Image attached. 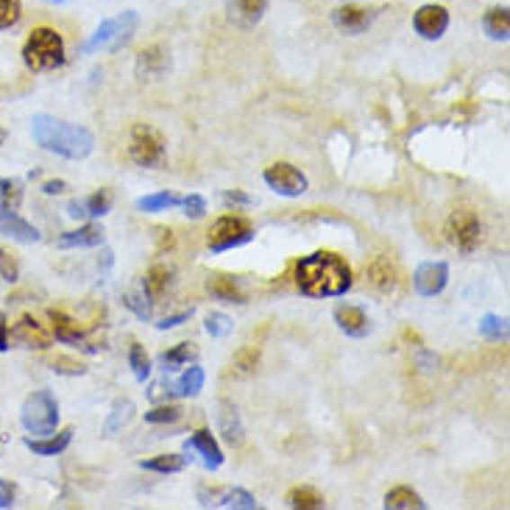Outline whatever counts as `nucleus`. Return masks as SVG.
<instances>
[{"label":"nucleus","mask_w":510,"mask_h":510,"mask_svg":"<svg viewBox=\"0 0 510 510\" xmlns=\"http://www.w3.org/2000/svg\"><path fill=\"white\" fill-rule=\"evenodd\" d=\"M296 282L304 296L313 299H335L352 288V271L346 260H340L332 251H316L304 257L296 268Z\"/></svg>","instance_id":"obj_1"},{"label":"nucleus","mask_w":510,"mask_h":510,"mask_svg":"<svg viewBox=\"0 0 510 510\" xmlns=\"http://www.w3.org/2000/svg\"><path fill=\"white\" fill-rule=\"evenodd\" d=\"M31 134L37 146L62 157V159H87L95 151V137L90 129L50 118V115H34L31 121Z\"/></svg>","instance_id":"obj_2"},{"label":"nucleus","mask_w":510,"mask_h":510,"mask_svg":"<svg viewBox=\"0 0 510 510\" xmlns=\"http://www.w3.org/2000/svg\"><path fill=\"white\" fill-rule=\"evenodd\" d=\"M65 40L56 28H34L22 45V62L31 73H45L65 65Z\"/></svg>","instance_id":"obj_3"},{"label":"nucleus","mask_w":510,"mask_h":510,"mask_svg":"<svg viewBox=\"0 0 510 510\" xmlns=\"http://www.w3.org/2000/svg\"><path fill=\"white\" fill-rule=\"evenodd\" d=\"M20 421H22V427L37 438L50 435V433H56V424H59V402L53 399L50 390H34L22 402Z\"/></svg>","instance_id":"obj_4"},{"label":"nucleus","mask_w":510,"mask_h":510,"mask_svg":"<svg viewBox=\"0 0 510 510\" xmlns=\"http://www.w3.org/2000/svg\"><path fill=\"white\" fill-rule=\"evenodd\" d=\"M137 12H123L118 17H109L106 22L98 25V31L90 37V42L84 45V53H98V50H106V53H118L123 45H129V40L134 37L137 31Z\"/></svg>","instance_id":"obj_5"},{"label":"nucleus","mask_w":510,"mask_h":510,"mask_svg":"<svg viewBox=\"0 0 510 510\" xmlns=\"http://www.w3.org/2000/svg\"><path fill=\"white\" fill-rule=\"evenodd\" d=\"M254 237V229L246 218H237V215H223L212 223L210 229V251L215 254H223V251H232V248H240L246 243H251Z\"/></svg>","instance_id":"obj_6"},{"label":"nucleus","mask_w":510,"mask_h":510,"mask_svg":"<svg viewBox=\"0 0 510 510\" xmlns=\"http://www.w3.org/2000/svg\"><path fill=\"white\" fill-rule=\"evenodd\" d=\"M129 157L139 165V167H157L165 162V139L157 129L137 123L131 129L129 137Z\"/></svg>","instance_id":"obj_7"},{"label":"nucleus","mask_w":510,"mask_h":510,"mask_svg":"<svg viewBox=\"0 0 510 510\" xmlns=\"http://www.w3.org/2000/svg\"><path fill=\"white\" fill-rule=\"evenodd\" d=\"M443 235H446L449 246H455L463 254H471L479 243V218L471 210L452 212L443 226Z\"/></svg>","instance_id":"obj_8"},{"label":"nucleus","mask_w":510,"mask_h":510,"mask_svg":"<svg viewBox=\"0 0 510 510\" xmlns=\"http://www.w3.org/2000/svg\"><path fill=\"white\" fill-rule=\"evenodd\" d=\"M265 184L276 192V195H285V198H299L307 192V176L301 174L299 167L288 165V162H276L271 167H265L263 174Z\"/></svg>","instance_id":"obj_9"},{"label":"nucleus","mask_w":510,"mask_h":510,"mask_svg":"<svg viewBox=\"0 0 510 510\" xmlns=\"http://www.w3.org/2000/svg\"><path fill=\"white\" fill-rule=\"evenodd\" d=\"M413 285H416V293L424 296V299L441 296L449 285V265L441 263V260L438 263H421L416 268Z\"/></svg>","instance_id":"obj_10"},{"label":"nucleus","mask_w":510,"mask_h":510,"mask_svg":"<svg viewBox=\"0 0 510 510\" xmlns=\"http://www.w3.org/2000/svg\"><path fill=\"white\" fill-rule=\"evenodd\" d=\"M413 28H416V34L424 37V40H441L449 28V12L438 4H424L413 14Z\"/></svg>","instance_id":"obj_11"},{"label":"nucleus","mask_w":510,"mask_h":510,"mask_svg":"<svg viewBox=\"0 0 510 510\" xmlns=\"http://www.w3.org/2000/svg\"><path fill=\"white\" fill-rule=\"evenodd\" d=\"M204 507H229V510H257L260 502L254 499L246 488H223V491H201L198 494Z\"/></svg>","instance_id":"obj_12"},{"label":"nucleus","mask_w":510,"mask_h":510,"mask_svg":"<svg viewBox=\"0 0 510 510\" xmlns=\"http://www.w3.org/2000/svg\"><path fill=\"white\" fill-rule=\"evenodd\" d=\"M184 449H187V452H195V455L201 458V463H204L210 471H215V469L223 466V452H220V446H218V441H215V435H212L210 430H198L195 435H190V438L184 441Z\"/></svg>","instance_id":"obj_13"},{"label":"nucleus","mask_w":510,"mask_h":510,"mask_svg":"<svg viewBox=\"0 0 510 510\" xmlns=\"http://www.w3.org/2000/svg\"><path fill=\"white\" fill-rule=\"evenodd\" d=\"M268 9V0H226V17L237 28H254Z\"/></svg>","instance_id":"obj_14"},{"label":"nucleus","mask_w":510,"mask_h":510,"mask_svg":"<svg viewBox=\"0 0 510 510\" xmlns=\"http://www.w3.org/2000/svg\"><path fill=\"white\" fill-rule=\"evenodd\" d=\"M215 424H218V433L229 441L232 446H237V443H243V435H246V430H243V421H240V413H237V407L232 405V402H226V399H220L218 405H215Z\"/></svg>","instance_id":"obj_15"},{"label":"nucleus","mask_w":510,"mask_h":510,"mask_svg":"<svg viewBox=\"0 0 510 510\" xmlns=\"http://www.w3.org/2000/svg\"><path fill=\"white\" fill-rule=\"evenodd\" d=\"M112 210V192L109 190H98L90 198H81V201H70L67 204V215L76 220H93V218H103Z\"/></svg>","instance_id":"obj_16"},{"label":"nucleus","mask_w":510,"mask_h":510,"mask_svg":"<svg viewBox=\"0 0 510 510\" xmlns=\"http://www.w3.org/2000/svg\"><path fill=\"white\" fill-rule=\"evenodd\" d=\"M335 324L349 337H365L368 332H371V321H368V316L360 307H352V304H340L335 309Z\"/></svg>","instance_id":"obj_17"},{"label":"nucleus","mask_w":510,"mask_h":510,"mask_svg":"<svg viewBox=\"0 0 510 510\" xmlns=\"http://www.w3.org/2000/svg\"><path fill=\"white\" fill-rule=\"evenodd\" d=\"M365 276L371 282V288L380 291V293H393L396 291V282H399V273H396V265L388 260V257H374L365 268Z\"/></svg>","instance_id":"obj_18"},{"label":"nucleus","mask_w":510,"mask_h":510,"mask_svg":"<svg viewBox=\"0 0 510 510\" xmlns=\"http://www.w3.org/2000/svg\"><path fill=\"white\" fill-rule=\"evenodd\" d=\"M332 22L346 34H362L365 28L374 22V12L360 9V6H340V9H335Z\"/></svg>","instance_id":"obj_19"},{"label":"nucleus","mask_w":510,"mask_h":510,"mask_svg":"<svg viewBox=\"0 0 510 510\" xmlns=\"http://www.w3.org/2000/svg\"><path fill=\"white\" fill-rule=\"evenodd\" d=\"M167 67H170V59H167L165 48H159V45H154V48H148V50H143V53L137 56V76H139V81H154Z\"/></svg>","instance_id":"obj_20"},{"label":"nucleus","mask_w":510,"mask_h":510,"mask_svg":"<svg viewBox=\"0 0 510 510\" xmlns=\"http://www.w3.org/2000/svg\"><path fill=\"white\" fill-rule=\"evenodd\" d=\"M73 441V430H62V433H50V435H42V438H25V446L34 452V455H42V458H53L65 452Z\"/></svg>","instance_id":"obj_21"},{"label":"nucleus","mask_w":510,"mask_h":510,"mask_svg":"<svg viewBox=\"0 0 510 510\" xmlns=\"http://www.w3.org/2000/svg\"><path fill=\"white\" fill-rule=\"evenodd\" d=\"M14 337L20 340L22 346H28V349H48L50 346V335L31 316H22L14 324Z\"/></svg>","instance_id":"obj_22"},{"label":"nucleus","mask_w":510,"mask_h":510,"mask_svg":"<svg viewBox=\"0 0 510 510\" xmlns=\"http://www.w3.org/2000/svg\"><path fill=\"white\" fill-rule=\"evenodd\" d=\"M207 291L218 301H229V304H243L246 301V296H243V291L237 285V279L235 276H226V273H212L207 279Z\"/></svg>","instance_id":"obj_23"},{"label":"nucleus","mask_w":510,"mask_h":510,"mask_svg":"<svg viewBox=\"0 0 510 510\" xmlns=\"http://www.w3.org/2000/svg\"><path fill=\"white\" fill-rule=\"evenodd\" d=\"M59 248H95L103 246V229L101 226H81V229L65 232L59 240H56Z\"/></svg>","instance_id":"obj_24"},{"label":"nucleus","mask_w":510,"mask_h":510,"mask_svg":"<svg viewBox=\"0 0 510 510\" xmlns=\"http://www.w3.org/2000/svg\"><path fill=\"white\" fill-rule=\"evenodd\" d=\"M0 235L4 237H12L17 243H40V229L31 226L28 220H22L20 215H12V218H4L0 220Z\"/></svg>","instance_id":"obj_25"},{"label":"nucleus","mask_w":510,"mask_h":510,"mask_svg":"<svg viewBox=\"0 0 510 510\" xmlns=\"http://www.w3.org/2000/svg\"><path fill=\"white\" fill-rule=\"evenodd\" d=\"M204 382H207V374L201 365H190L187 371L170 385V396H198L204 390Z\"/></svg>","instance_id":"obj_26"},{"label":"nucleus","mask_w":510,"mask_h":510,"mask_svg":"<svg viewBox=\"0 0 510 510\" xmlns=\"http://www.w3.org/2000/svg\"><path fill=\"white\" fill-rule=\"evenodd\" d=\"M483 28H486V34L497 42H507L510 37V12L507 6H494L486 12L483 17Z\"/></svg>","instance_id":"obj_27"},{"label":"nucleus","mask_w":510,"mask_h":510,"mask_svg":"<svg viewBox=\"0 0 510 510\" xmlns=\"http://www.w3.org/2000/svg\"><path fill=\"white\" fill-rule=\"evenodd\" d=\"M134 413H137V407H134L131 399H121V402H115V405H112V413H109L106 421H103V435L112 438L115 433H121V430L126 427V424L134 418Z\"/></svg>","instance_id":"obj_28"},{"label":"nucleus","mask_w":510,"mask_h":510,"mask_svg":"<svg viewBox=\"0 0 510 510\" xmlns=\"http://www.w3.org/2000/svg\"><path fill=\"white\" fill-rule=\"evenodd\" d=\"M388 510H424L427 507V502H424L413 488L407 486H399V488H390L385 494V502H382Z\"/></svg>","instance_id":"obj_29"},{"label":"nucleus","mask_w":510,"mask_h":510,"mask_svg":"<svg viewBox=\"0 0 510 510\" xmlns=\"http://www.w3.org/2000/svg\"><path fill=\"white\" fill-rule=\"evenodd\" d=\"M22 204V184L14 179H0V220L17 215Z\"/></svg>","instance_id":"obj_30"},{"label":"nucleus","mask_w":510,"mask_h":510,"mask_svg":"<svg viewBox=\"0 0 510 510\" xmlns=\"http://www.w3.org/2000/svg\"><path fill=\"white\" fill-rule=\"evenodd\" d=\"M182 207V195H174V192H151V195H143L137 201V210L139 212H167V210H176Z\"/></svg>","instance_id":"obj_31"},{"label":"nucleus","mask_w":510,"mask_h":510,"mask_svg":"<svg viewBox=\"0 0 510 510\" xmlns=\"http://www.w3.org/2000/svg\"><path fill=\"white\" fill-rule=\"evenodd\" d=\"M50 321H53V335L56 340H62V344H84V332L78 329L76 321H70L65 313H56V309H50Z\"/></svg>","instance_id":"obj_32"},{"label":"nucleus","mask_w":510,"mask_h":510,"mask_svg":"<svg viewBox=\"0 0 510 510\" xmlns=\"http://www.w3.org/2000/svg\"><path fill=\"white\" fill-rule=\"evenodd\" d=\"M195 357H198L195 344H179V346H174L170 352L159 354V365L165 368V371H176V368H182V365H190Z\"/></svg>","instance_id":"obj_33"},{"label":"nucleus","mask_w":510,"mask_h":510,"mask_svg":"<svg viewBox=\"0 0 510 510\" xmlns=\"http://www.w3.org/2000/svg\"><path fill=\"white\" fill-rule=\"evenodd\" d=\"M146 471H154V474H179L184 471L187 466V458L182 455H157V458H148V461H139Z\"/></svg>","instance_id":"obj_34"},{"label":"nucleus","mask_w":510,"mask_h":510,"mask_svg":"<svg viewBox=\"0 0 510 510\" xmlns=\"http://www.w3.org/2000/svg\"><path fill=\"white\" fill-rule=\"evenodd\" d=\"M327 502H324V497L316 491V488H293L291 494H288V507H296V510H318V507H324Z\"/></svg>","instance_id":"obj_35"},{"label":"nucleus","mask_w":510,"mask_h":510,"mask_svg":"<svg viewBox=\"0 0 510 510\" xmlns=\"http://www.w3.org/2000/svg\"><path fill=\"white\" fill-rule=\"evenodd\" d=\"M123 304L131 309V313H134L139 321H151V318H154V304H151V296H148L146 291L126 293V296H123Z\"/></svg>","instance_id":"obj_36"},{"label":"nucleus","mask_w":510,"mask_h":510,"mask_svg":"<svg viewBox=\"0 0 510 510\" xmlns=\"http://www.w3.org/2000/svg\"><path fill=\"white\" fill-rule=\"evenodd\" d=\"M257 365H260V349L257 346H243L235 360H232V368H235V374L237 377H248L257 371Z\"/></svg>","instance_id":"obj_37"},{"label":"nucleus","mask_w":510,"mask_h":510,"mask_svg":"<svg viewBox=\"0 0 510 510\" xmlns=\"http://www.w3.org/2000/svg\"><path fill=\"white\" fill-rule=\"evenodd\" d=\"M129 365H131V371H134V380L137 382H146L151 377V360L146 354V349L139 346V344H131L129 346Z\"/></svg>","instance_id":"obj_38"},{"label":"nucleus","mask_w":510,"mask_h":510,"mask_svg":"<svg viewBox=\"0 0 510 510\" xmlns=\"http://www.w3.org/2000/svg\"><path fill=\"white\" fill-rule=\"evenodd\" d=\"M479 335L488 337V340H507V335H510L507 318L494 316V313L483 316V318H479Z\"/></svg>","instance_id":"obj_39"},{"label":"nucleus","mask_w":510,"mask_h":510,"mask_svg":"<svg viewBox=\"0 0 510 510\" xmlns=\"http://www.w3.org/2000/svg\"><path fill=\"white\" fill-rule=\"evenodd\" d=\"M167 282H170V271H167L165 265H154V268L146 273L143 291H146L151 299H157V296H162V293L167 291Z\"/></svg>","instance_id":"obj_40"},{"label":"nucleus","mask_w":510,"mask_h":510,"mask_svg":"<svg viewBox=\"0 0 510 510\" xmlns=\"http://www.w3.org/2000/svg\"><path fill=\"white\" fill-rule=\"evenodd\" d=\"M20 14H22L20 0H0V31H4V28L17 25Z\"/></svg>","instance_id":"obj_41"},{"label":"nucleus","mask_w":510,"mask_h":510,"mask_svg":"<svg viewBox=\"0 0 510 510\" xmlns=\"http://www.w3.org/2000/svg\"><path fill=\"white\" fill-rule=\"evenodd\" d=\"M232 318L226 316V313H210L207 316V332L212 335V337H226L232 332Z\"/></svg>","instance_id":"obj_42"},{"label":"nucleus","mask_w":510,"mask_h":510,"mask_svg":"<svg viewBox=\"0 0 510 510\" xmlns=\"http://www.w3.org/2000/svg\"><path fill=\"white\" fill-rule=\"evenodd\" d=\"M179 418H182V410L174 407V405L154 407V410L146 413V421H148V424H174V421H179Z\"/></svg>","instance_id":"obj_43"},{"label":"nucleus","mask_w":510,"mask_h":510,"mask_svg":"<svg viewBox=\"0 0 510 510\" xmlns=\"http://www.w3.org/2000/svg\"><path fill=\"white\" fill-rule=\"evenodd\" d=\"M182 210H184V215L187 218H192V220H201L204 215H207V201H204V198L201 195H184L182 198Z\"/></svg>","instance_id":"obj_44"},{"label":"nucleus","mask_w":510,"mask_h":510,"mask_svg":"<svg viewBox=\"0 0 510 510\" xmlns=\"http://www.w3.org/2000/svg\"><path fill=\"white\" fill-rule=\"evenodd\" d=\"M50 368H53V371H59V374H70V377H78V374L87 371V368H84L81 362H76L70 357H53Z\"/></svg>","instance_id":"obj_45"},{"label":"nucleus","mask_w":510,"mask_h":510,"mask_svg":"<svg viewBox=\"0 0 510 510\" xmlns=\"http://www.w3.org/2000/svg\"><path fill=\"white\" fill-rule=\"evenodd\" d=\"M17 273H20V268H17L14 257L9 251L0 248V276H4L6 282H17Z\"/></svg>","instance_id":"obj_46"},{"label":"nucleus","mask_w":510,"mask_h":510,"mask_svg":"<svg viewBox=\"0 0 510 510\" xmlns=\"http://www.w3.org/2000/svg\"><path fill=\"white\" fill-rule=\"evenodd\" d=\"M416 362H418V368H421L424 374H433L435 368H438V357L433 352H427V349H418L416 352Z\"/></svg>","instance_id":"obj_47"},{"label":"nucleus","mask_w":510,"mask_h":510,"mask_svg":"<svg viewBox=\"0 0 510 510\" xmlns=\"http://www.w3.org/2000/svg\"><path fill=\"white\" fill-rule=\"evenodd\" d=\"M192 318V307L190 309H184V313H179V316H167V318H162L159 324H157V329H162V332H167V329H176V327H182L184 321H190Z\"/></svg>","instance_id":"obj_48"},{"label":"nucleus","mask_w":510,"mask_h":510,"mask_svg":"<svg viewBox=\"0 0 510 510\" xmlns=\"http://www.w3.org/2000/svg\"><path fill=\"white\" fill-rule=\"evenodd\" d=\"M223 204L226 207H251V198L240 190H226L223 192Z\"/></svg>","instance_id":"obj_49"},{"label":"nucleus","mask_w":510,"mask_h":510,"mask_svg":"<svg viewBox=\"0 0 510 510\" xmlns=\"http://www.w3.org/2000/svg\"><path fill=\"white\" fill-rule=\"evenodd\" d=\"M14 505V488L6 483V479H0V510H6Z\"/></svg>","instance_id":"obj_50"},{"label":"nucleus","mask_w":510,"mask_h":510,"mask_svg":"<svg viewBox=\"0 0 510 510\" xmlns=\"http://www.w3.org/2000/svg\"><path fill=\"white\" fill-rule=\"evenodd\" d=\"M42 190H45L48 195H59V192H65V190H67V184H65L62 179H50V182H45V184H42Z\"/></svg>","instance_id":"obj_51"},{"label":"nucleus","mask_w":510,"mask_h":510,"mask_svg":"<svg viewBox=\"0 0 510 510\" xmlns=\"http://www.w3.org/2000/svg\"><path fill=\"white\" fill-rule=\"evenodd\" d=\"M9 349V327L6 321H0V352H6Z\"/></svg>","instance_id":"obj_52"},{"label":"nucleus","mask_w":510,"mask_h":510,"mask_svg":"<svg viewBox=\"0 0 510 510\" xmlns=\"http://www.w3.org/2000/svg\"><path fill=\"white\" fill-rule=\"evenodd\" d=\"M48 6H65V4H73V0H45Z\"/></svg>","instance_id":"obj_53"},{"label":"nucleus","mask_w":510,"mask_h":510,"mask_svg":"<svg viewBox=\"0 0 510 510\" xmlns=\"http://www.w3.org/2000/svg\"><path fill=\"white\" fill-rule=\"evenodd\" d=\"M4 139H6V131H4V129H0V146H4Z\"/></svg>","instance_id":"obj_54"}]
</instances>
